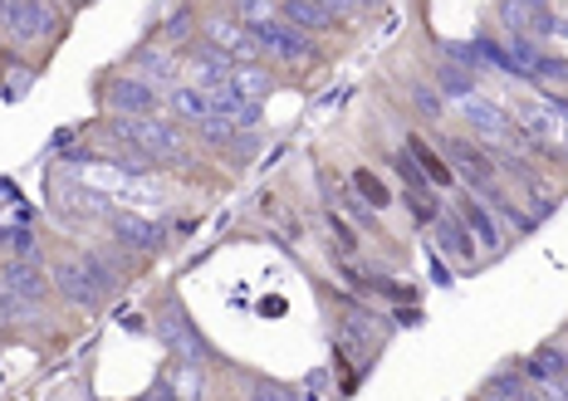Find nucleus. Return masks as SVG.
Masks as SVG:
<instances>
[{
    "label": "nucleus",
    "mask_w": 568,
    "mask_h": 401,
    "mask_svg": "<svg viewBox=\"0 0 568 401\" xmlns=\"http://www.w3.org/2000/svg\"><path fill=\"white\" fill-rule=\"evenodd\" d=\"M525 377H515V372H495L490 382H485V401H519L525 397Z\"/></svg>",
    "instance_id": "29"
},
{
    "label": "nucleus",
    "mask_w": 568,
    "mask_h": 401,
    "mask_svg": "<svg viewBox=\"0 0 568 401\" xmlns=\"http://www.w3.org/2000/svg\"><path fill=\"white\" fill-rule=\"evenodd\" d=\"M412 103H417V113H426V117L446 113V99L436 93V84H412Z\"/></svg>",
    "instance_id": "32"
},
{
    "label": "nucleus",
    "mask_w": 568,
    "mask_h": 401,
    "mask_svg": "<svg viewBox=\"0 0 568 401\" xmlns=\"http://www.w3.org/2000/svg\"><path fill=\"white\" fill-rule=\"evenodd\" d=\"M275 89V74H270L265 64H235L231 69V93H241V99H265V93Z\"/></svg>",
    "instance_id": "22"
},
{
    "label": "nucleus",
    "mask_w": 568,
    "mask_h": 401,
    "mask_svg": "<svg viewBox=\"0 0 568 401\" xmlns=\"http://www.w3.org/2000/svg\"><path fill=\"white\" fill-rule=\"evenodd\" d=\"M544 109H549V113L568 127V93H549V99H544Z\"/></svg>",
    "instance_id": "38"
},
{
    "label": "nucleus",
    "mask_w": 568,
    "mask_h": 401,
    "mask_svg": "<svg viewBox=\"0 0 568 401\" xmlns=\"http://www.w3.org/2000/svg\"><path fill=\"white\" fill-rule=\"evenodd\" d=\"M363 6H377V0H363Z\"/></svg>",
    "instance_id": "45"
},
{
    "label": "nucleus",
    "mask_w": 568,
    "mask_h": 401,
    "mask_svg": "<svg viewBox=\"0 0 568 401\" xmlns=\"http://www.w3.org/2000/svg\"><path fill=\"white\" fill-rule=\"evenodd\" d=\"M128 74L142 79V84H152L158 93L182 84V64H176V54L168 44H138V50L128 54Z\"/></svg>",
    "instance_id": "8"
},
{
    "label": "nucleus",
    "mask_w": 568,
    "mask_h": 401,
    "mask_svg": "<svg viewBox=\"0 0 568 401\" xmlns=\"http://www.w3.org/2000/svg\"><path fill=\"white\" fill-rule=\"evenodd\" d=\"M118 323H123V328H133V333H142V328H148L138 313H123V318H118Z\"/></svg>",
    "instance_id": "42"
},
{
    "label": "nucleus",
    "mask_w": 568,
    "mask_h": 401,
    "mask_svg": "<svg viewBox=\"0 0 568 401\" xmlns=\"http://www.w3.org/2000/svg\"><path fill=\"white\" fill-rule=\"evenodd\" d=\"M103 133L113 137V143H128L138 147L142 157L152 162V167H182L186 162V137L176 123H162L158 113L152 117H109L103 123Z\"/></svg>",
    "instance_id": "1"
},
{
    "label": "nucleus",
    "mask_w": 568,
    "mask_h": 401,
    "mask_svg": "<svg viewBox=\"0 0 568 401\" xmlns=\"http://www.w3.org/2000/svg\"><path fill=\"white\" fill-rule=\"evenodd\" d=\"M196 137H201V143H206V147H231L235 137H241V127L226 123V117H206V123L196 127Z\"/></svg>",
    "instance_id": "30"
},
{
    "label": "nucleus",
    "mask_w": 568,
    "mask_h": 401,
    "mask_svg": "<svg viewBox=\"0 0 568 401\" xmlns=\"http://www.w3.org/2000/svg\"><path fill=\"white\" fill-rule=\"evenodd\" d=\"M0 285H6L10 299H20L26 309L34 313L44 299H50V279L40 275V265H30V259H10L6 255V265H0Z\"/></svg>",
    "instance_id": "14"
},
{
    "label": "nucleus",
    "mask_w": 568,
    "mask_h": 401,
    "mask_svg": "<svg viewBox=\"0 0 568 401\" xmlns=\"http://www.w3.org/2000/svg\"><path fill=\"white\" fill-rule=\"evenodd\" d=\"M456 216L466 220V230L476 235V245H480V250H490V255H495V250H500V245H505L500 220H495V210L485 206L480 196H460V200H456Z\"/></svg>",
    "instance_id": "16"
},
{
    "label": "nucleus",
    "mask_w": 568,
    "mask_h": 401,
    "mask_svg": "<svg viewBox=\"0 0 568 401\" xmlns=\"http://www.w3.org/2000/svg\"><path fill=\"white\" fill-rule=\"evenodd\" d=\"M79 265L89 269V279H93V285H99V294H103V299H109V294H118V285H123V279H118V269H113V265H109V259H103V255L84 250V255H79Z\"/></svg>",
    "instance_id": "28"
},
{
    "label": "nucleus",
    "mask_w": 568,
    "mask_h": 401,
    "mask_svg": "<svg viewBox=\"0 0 568 401\" xmlns=\"http://www.w3.org/2000/svg\"><path fill=\"white\" fill-rule=\"evenodd\" d=\"M407 152H412V157H417V167L426 172V182H432L436 192H452V186H456L452 162H446L442 152H432V147H426V137H407Z\"/></svg>",
    "instance_id": "21"
},
{
    "label": "nucleus",
    "mask_w": 568,
    "mask_h": 401,
    "mask_svg": "<svg viewBox=\"0 0 568 401\" xmlns=\"http://www.w3.org/2000/svg\"><path fill=\"white\" fill-rule=\"evenodd\" d=\"M324 220H328V230H334V235H338V245H343V250H353V230H348V226H343V220H338V216H324Z\"/></svg>",
    "instance_id": "39"
},
{
    "label": "nucleus",
    "mask_w": 568,
    "mask_h": 401,
    "mask_svg": "<svg viewBox=\"0 0 568 401\" xmlns=\"http://www.w3.org/2000/svg\"><path fill=\"white\" fill-rule=\"evenodd\" d=\"M300 397H304V401H328V372L318 368V372L304 377V382H300Z\"/></svg>",
    "instance_id": "34"
},
{
    "label": "nucleus",
    "mask_w": 568,
    "mask_h": 401,
    "mask_svg": "<svg viewBox=\"0 0 568 401\" xmlns=\"http://www.w3.org/2000/svg\"><path fill=\"white\" fill-rule=\"evenodd\" d=\"M162 99H168V113L176 117V123L201 127L206 117H216V103H211V93L196 89V84H176V89L162 93Z\"/></svg>",
    "instance_id": "17"
},
{
    "label": "nucleus",
    "mask_w": 568,
    "mask_h": 401,
    "mask_svg": "<svg viewBox=\"0 0 568 401\" xmlns=\"http://www.w3.org/2000/svg\"><path fill=\"white\" fill-rule=\"evenodd\" d=\"M564 372H568V352L554 348V343H544L525 358V382L529 387H554V382H564Z\"/></svg>",
    "instance_id": "20"
},
{
    "label": "nucleus",
    "mask_w": 568,
    "mask_h": 401,
    "mask_svg": "<svg viewBox=\"0 0 568 401\" xmlns=\"http://www.w3.org/2000/svg\"><path fill=\"white\" fill-rule=\"evenodd\" d=\"M348 182H353V196H358V200H368V206H373V210H383V206H387V200H393V192H387V186H383V182H377V176H373L368 167H358V172H353V176H348Z\"/></svg>",
    "instance_id": "27"
},
{
    "label": "nucleus",
    "mask_w": 568,
    "mask_h": 401,
    "mask_svg": "<svg viewBox=\"0 0 568 401\" xmlns=\"http://www.w3.org/2000/svg\"><path fill=\"white\" fill-rule=\"evenodd\" d=\"M50 285H54V294L64 304H74V309H99L103 304V294H99V285L89 279V269L79 265V255H64V259H54V269H50Z\"/></svg>",
    "instance_id": "10"
},
{
    "label": "nucleus",
    "mask_w": 568,
    "mask_h": 401,
    "mask_svg": "<svg viewBox=\"0 0 568 401\" xmlns=\"http://www.w3.org/2000/svg\"><path fill=\"white\" fill-rule=\"evenodd\" d=\"M0 25L10 30L16 44H40L54 34L59 16L50 0H0Z\"/></svg>",
    "instance_id": "3"
},
{
    "label": "nucleus",
    "mask_w": 568,
    "mask_h": 401,
    "mask_svg": "<svg viewBox=\"0 0 568 401\" xmlns=\"http://www.w3.org/2000/svg\"><path fill=\"white\" fill-rule=\"evenodd\" d=\"M554 40H568V10H564L559 20H554Z\"/></svg>",
    "instance_id": "43"
},
{
    "label": "nucleus",
    "mask_w": 568,
    "mask_h": 401,
    "mask_svg": "<svg viewBox=\"0 0 568 401\" xmlns=\"http://www.w3.org/2000/svg\"><path fill=\"white\" fill-rule=\"evenodd\" d=\"M442 259H446V255H432V279H436V285H452V269H446Z\"/></svg>",
    "instance_id": "41"
},
{
    "label": "nucleus",
    "mask_w": 568,
    "mask_h": 401,
    "mask_svg": "<svg viewBox=\"0 0 568 401\" xmlns=\"http://www.w3.org/2000/svg\"><path fill=\"white\" fill-rule=\"evenodd\" d=\"M260 152V133H241L235 137V147H231V162H251Z\"/></svg>",
    "instance_id": "36"
},
{
    "label": "nucleus",
    "mask_w": 568,
    "mask_h": 401,
    "mask_svg": "<svg viewBox=\"0 0 568 401\" xmlns=\"http://www.w3.org/2000/svg\"><path fill=\"white\" fill-rule=\"evenodd\" d=\"M109 235L128 255H158L168 245V226L148 216H109Z\"/></svg>",
    "instance_id": "13"
},
{
    "label": "nucleus",
    "mask_w": 568,
    "mask_h": 401,
    "mask_svg": "<svg viewBox=\"0 0 568 401\" xmlns=\"http://www.w3.org/2000/svg\"><path fill=\"white\" fill-rule=\"evenodd\" d=\"M50 192H54V200H59V210H99V216L109 210V200L93 196V192H84V186L69 182V176H54Z\"/></svg>",
    "instance_id": "23"
},
{
    "label": "nucleus",
    "mask_w": 568,
    "mask_h": 401,
    "mask_svg": "<svg viewBox=\"0 0 568 401\" xmlns=\"http://www.w3.org/2000/svg\"><path fill=\"white\" fill-rule=\"evenodd\" d=\"M442 143H446L442 157L452 162L456 182H466L470 192H485V186H495V182H500V172H495L490 147H476V143H470V137H442Z\"/></svg>",
    "instance_id": "5"
},
{
    "label": "nucleus",
    "mask_w": 568,
    "mask_h": 401,
    "mask_svg": "<svg viewBox=\"0 0 568 401\" xmlns=\"http://www.w3.org/2000/svg\"><path fill=\"white\" fill-rule=\"evenodd\" d=\"M432 84L436 93H442L446 103H460V99H470V93H480V79H476V69H466V64H456V59H436V69H432Z\"/></svg>",
    "instance_id": "19"
},
{
    "label": "nucleus",
    "mask_w": 568,
    "mask_h": 401,
    "mask_svg": "<svg viewBox=\"0 0 568 401\" xmlns=\"http://www.w3.org/2000/svg\"><path fill=\"white\" fill-rule=\"evenodd\" d=\"M138 401H182V397L172 392V382H158V387H152L148 397H138Z\"/></svg>",
    "instance_id": "40"
},
{
    "label": "nucleus",
    "mask_w": 568,
    "mask_h": 401,
    "mask_svg": "<svg viewBox=\"0 0 568 401\" xmlns=\"http://www.w3.org/2000/svg\"><path fill=\"white\" fill-rule=\"evenodd\" d=\"M231 69H235V59H226L211 40H196L192 50H186V74H192L186 84H196V89H206V93L231 89Z\"/></svg>",
    "instance_id": "11"
},
{
    "label": "nucleus",
    "mask_w": 568,
    "mask_h": 401,
    "mask_svg": "<svg viewBox=\"0 0 568 401\" xmlns=\"http://www.w3.org/2000/svg\"><path fill=\"white\" fill-rule=\"evenodd\" d=\"M377 348H383V323H377L368 309H358V304H353V309L343 313V323H338V352L348 362H358V368H368Z\"/></svg>",
    "instance_id": "6"
},
{
    "label": "nucleus",
    "mask_w": 568,
    "mask_h": 401,
    "mask_svg": "<svg viewBox=\"0 0 568 401\" xmlns=\"http://www.w3.org/2000/svg\"><path fill=\"white\" fill-rule=\"evenodd\" d=\"M0 245H6L10 259H30V265H40V235L30 226H0Z\"/></svg>",
    "instance_id": "24"
},
{
    "label": "nucleus",
    "mask_w": 568,
    "mask_h": 401,
    "mask_svg": "<svg viewBox=\"0 0 568 401\" xmlns=\"http://www.w3.org/2000/svg\"><path fill=\"white\" fill-rule=\"evenodd\" d=\"M436 245H442V255L446 259H460V265H476V255H480V245H476V235L466 230V220L456 216V210H436Z\"/></svg>",
    "instance_id": "15"
},
{
    "label": "nucleus",
    "mask_w": 568,
    "mask_h": 401,
    "mask_svg": "<svg viewBox=\"0 0 568 401\" xmlns=\"http://www.w3.org/2000/svg\"><path fill=\"white\" fill-rule=\"evenodd\" d=\"M26 313H30L26 304H20V299H10L6 285H0V328H6V323H20V318H26Z\"/></svg>",
    "instance_id": "35"
},
{
    "label": "nucleus",
    "mask_w": 568,
    "mask_h": 401,
    "mask_svg": "<svg viewBox=\"0 0 568 401\" xmlns=\"http://www.w3.org/2000/svg\"><path fill=\"white\" fill-rule=\"evenodd\" d=\"M393 172L402 176V186H407V196H432L436 186L426 182V172L417 167V157H412V152H397L393 157Z\"/></svg>",
    "instance_id": "26"
},
{
    "label": "nucleus",
    "mask_w": 568,
    "mask_h": 401,
    "mask_svg": "<svg viewBox=\"0 0 568 401\" xmlns=\"http://www.w3.org/2000/svg\"><path fill=\"white\" fill-rule=\"evenodd\" d=\"M245 397L251 401H304L294 382H280V377H245Z\"/></svg>",
    "instance_id": "25"
},
{
    "label": "nucleus",
    "mask_w": 568,
    "mask_h": 401,
    "mask_svg": "<svg viewBox=\"0 0 568 401\" xmlns=\"http://www.w3.org/2000/svg\"><path fill=\"white\" fill-rule=\"evenodd\" d=\"M206 40L216 44L226 59H235V64H260V44H255V34L245 20H235V16H216V20H206Z\"/></svg>",
    "instance_id": "12"
},
{
    "label": "nucleus",
    "mask_w": 568,
    "mask_h": 401,
    "mask_svg": "<svg viewBox=\"0 0 568 401\" xmlns=\"http://www.w3.org/2000/svg\"><path fill=\"white\" fill-rule=\"evenodd\" d=\"M280 20L284 25H294L300 34H310V40H318V34H328L338 25L334 10H324L318 0H280Z\"/></svg>",
    "instance_id": "18"
},
{
    "label": "nucleus",
    "mask_w": 568,
    "mask_h": 401,
    "mask_svg": "<svg viewBox=\"0 0 568 401\" xmlns=\"http://www.w3.org/2000/svg\"><path fill=\"white\" fill-rule=\"evenodd\" d=\"M251 34H255L260 54H275V59H284V64H314V59H318V44L310 40V34L284 25L280 16L275 20H255Z\"/></svg>",
    "instance_id": "4"
},
{
    "label": "nucleus",
    "mask_w": 568,
    "mask_h": 401,
    "mask_svg": "<svg viewBox=\"0 0 568 401\" xmlns=\"http://www.w3.org/2000/svg\"><path fill=\"white\" fill-rule=\"evenodd\" d=\"M152 328H158V338H162V343H168V352H172L176 362H196V368H201V362H211V358H216V348L206 343V333H201V328H196V318L186 313L176 299L162 304L158 318H152Z\"/></svg>",
    "instance_id": "2"
},
{
    "label": "nucleus",
    "mask_w": 568,
    "mask_h": 401,
    "mask_svg": "<svg viewBox=\"0 0 568 401\" xmlns=\"http://www.w3.org/2000/svg\"><path fill=\"white\" fill-rule=\"evenodd\" d=\"M69 6H84V0H69Z\"/></svg>",
    "instance_id": "44"
},
{
    "label": "nucleus",
    "mask_w": 568,
    "mask_h": 401,
    "mask_svg": "<svg viewBox=\"0 0 568 401\" xmlns=\"http://www.w3.org/2000/svg\"><path fill=\"white\" fill-rule=\"evenodd\" d=\"M324 10H334V20H348V16H358L363 10V0H318Z\"/></svg>",
    "instance_id": "37"
},
{
    "label": "nucleus",
    "mask_w": 568,
    "mask_h": 401,
    "mask_svg": "<svg viewBox=\"0 0 568 401\" xmlns=\"http://www.w3.org/2000/svg\"><path fill=\"white\" fill-rule=\"evenodd\" d=\"M186 34H192V10H172V20H168V25H162V44H168V50H172V44L176 40H186Z\"/></svg>",
    "instance_id": "33"
},
{
    "label": "nucleus",
    "mask_w": 568,
    "mask_h": 401,
    "mask_svg": "<svg viewBox=\"0 0 568 401\" xmlns=\"http://www.w3.org/2000/svg\"><path fill=\"white\" fill-rule=\"evenodd\" d=\"M103 109H109L113 117H152L162 109V93L152 84H142V79L133 74H118L103 84Z\"/></svg>",
    "instance_id": "7"
},
{
    "label": "nucleus",
    "mask_w": 568,
    "mask_h": 401,
    "mask_svg": "<svg viewBox=\"0 0 568 401\" xmlns=\"http://www.w3.org/2000/svg\"><path fill=\"white\" fill-rule=\"evenodd\" d=\"M456 109H460V117H466L470 133L490 137V143H500V137H515V113L505 109V103L485 99V93H470V99H460Z\"/></svg>",
    "instance_id": "9"
},
{
    "label": "nucleus",
    "mask_w": 568,
    "mask_h": 401,
    "mask_svg": "<svg viewBox=\"0 0 568 401\" xmlns=\"http://www.w3.org/2000/svg\"><path fill=\"white\" fill-rule=\"evenodd\" d=\"M235 20H245V25H255V20H275L280 16V0H231Z\"/></svg>",
    "instance_id": "31"
}]
</instances>
